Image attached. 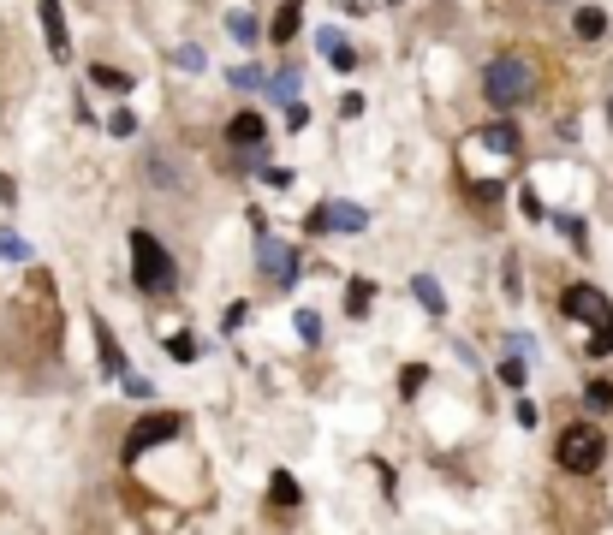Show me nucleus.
<instances>
[{
	"instance_id": "1",
	"label": "nucleus",
	"mask_w": 613,
	"mask_h": 535,
	"mask_svg": "<svg viewBox=\"0 0 613 535\" xmlns=\"http://www.w3.org/2000/svg\"><path fill=\"white\" fill-rule=\"evenodd\" d=\"M560 310H566L571 322L589 327V345H584L589 357H608L613 352V304L596 292V286H566V292H560Z\"/></svg>"
},
{
	"instance_id": "2",
	"label": "nucleus",
	"mask_w": 613,
	"mask_h": 535,
	"mask_svg": "<svg viewBox=\"0 0 613 535\" xmlns=\"http://www.w3.org/2000/svg\"><path fill=\"white\" fill-rule=\"evenodd\" d=\"M131 280H137V292H149V297H167L173 286H179V268H173L167 244L149 239V232H131Z\"/></svg>"
},
{
	"instance_id": "3",
	"label": "nucleus",
	"mask_w": 613,
	"mask_h": 535,
	"mask_svg": "<svg viewBox=\"0 0 613 535\" xmlns=\"http://www.w3.org/2000/svg\"><path fill=\"white\" fill-rule=\"evenodd\" d=\"M601 452H608L601 428H589V423H571L566 435H560L554 458H560V470H571V476H589V470H601Z\"/></svg>"
},
{
	"instance_id": "4",
	"label": "nucleus",
	"mask_w": 613,
	"mask_h": 535,
	"mask_svg": "<svg viewBox=\"0 0 613 535\" xmlns=\"http://www.w3.org/2000/svg\"><path fill=\"white\" fill-rule=\"evenodd\" d=\"M483 96L488 108H518V101H530V66L524 60H495V66L483 71Z\"/></svg>"
},
{
	"instance_id": "5",
	"label": "nucleus",
	"mask_w": 613,
	"mask_h": 535,
	"mask_svg": "<svg viewBox=\"0 0 613 535\" xmlns=\"http://www.w3.org/2000/svg\"><path fill=\"white\" fill-rule=\"evenodd\" d=\"M179 435H185V417H173V410H161V417H143V423L126 435V458H143L149 446H161V440H179Z\"/></svg>"
},
{
	"instance_id": "6",
	"label": "nucleus",
	"mask_w": 613,
	"mask_h": 535,
	"mask_svg": "<svg viewBox=\"0 0 613 535\" xmlns=\"http://www.w3.org/2000/svg\"><path fill=\"white\" fill-rule=\"evenodd\" d=\"M257 268L269 274L274 286H292V280H298V250H292V244H280V239H262Z\"/></svg>"
},
{
	"instance_id": "7",
	"label": "nucleus",
	"mask_w": 613,
	"mask_h": 535,
	"mask_svg": "<svg viewBox=\"0 0 613 535\" xmlns=\"http://www.w3.org/2000/svg\"><path fill=\"white\" fill-rule=\"evenodd\" d=\"M334 226H340V232H363L370 214L357 209V202H322V209L310 214V232H334Z\"/></svg>"
},
{
	"instance_id": "8",
	"label": "nucleus",
	"mask_w": 613,
	"mask_h": 535,
	"mask_svg": "<svg viewBox=\"0 0 613 535\" xmlns=\"http://www.w3.org/2000/svg\"><path fill=\"white\" fill-rule=\"evenodd\" d=\"M42 36H48V48H54V60H66L71 36H66V13H60V0H42Z\"/></svg>"
},
{
	"instance_id": "9",
	"label": "nucleus",
	"mask_w": 613,
	"mask_h": 535,
	"mask_svg": "<svg viewBox=\"0 0 613 535\" xmlns=\"http://www.w3.org/2000/svg\"><path fill=\"white\" fill-rule=\"evenodd\" d=\"M298 24H304V0H286L280 13H274L269 36H274V42H292V36H298Z\"/></svg>"
},
{
	"instance_id": "10",
	"label": "nucleus",
	"mask_w": 613,
	"mask_h": 535,
	"mask_svg": "<svg viewBox=\"0 0 613 535\" xmlns=\"http://www.w3.org/2000/svg\"><path fill=\"white\" fill-rule=\"evenodd\" d=\"M483 149H500V155H518V126H513V119H495V126H483Z\"/></svg>"
},
{
	"instance_id": "11",
	"label": "nucleus",
	"mask_w": 613,
	"mask_h": 535,
	"mask_svg": "<svg viewBox=\"0 0 613 535\" xmlns=\"http://www.w3.org/2000/svg\"><path fill=\"white\" fill-rule=\"evenodd\" d=\"M96 352H101V369H108V375H126V352H119V339L101 322H96Z\"/></svg>"
},
{
	"instance_id": "12",
	"label": "nucleus",
	"mask_w": 613,
	"mask_h": 535,
	"mask_svg": "<svg viewBox=\"0 0 613 535\" xmlns=\"http://www.w3.org/2000/svg\"><path fill=\"white\" fill-rule=\"evenodd\" d=\"M227 137L239 143V149H262V119L257 113H239V119L227 126Z\"/></svg>"
},
{
	"instance_id": "13",
	"label": "nucleus",
	"mask_w": 613,
	"mask_h": 535,
	"mask_svg": "<svg viewBox=\"0 0 613 535\" xmlns=\"http://www.w3.org/2000/svg\"><path fill=\"white\" fill-rule=\"evenodd\" d=\"M316 42H322V54L334 60V71H352V66H357L352 42H340V30H322V36H316Z\"/></svg>"
},
{
	"instance_id": "14",
	"label": "nucleus",
	"mask_w": 613,
	"mask_h": 535,
	"mask_svg": "<svg viewBox=\"0 0 613 535\" xmlns=\"http://www.w3.org/2000/svg\"><path fill=\"white\" fill-rule=\"evenodd\" d=\"M411 292H417V304H423L429 315H441V310H447V297H441V286L429 280V274H417V280H411Z\"/></svg>"
},
{
	"instance_id": "15",
	"label": "nucleus",
	"mask_w": 613,
	"mask_h": 535,
	"mask_svg": "<svg viewBox=\"0 0 613 535\" xmlns=\"http://www.w3.org/2000/svg\"><path fill=\"white\" fill-rule=\"evenodd\" d=\"M269 500H274V506H298L304 493H298V482L286 476V470H274V482H269Z\"/></svg>"
},
{
	"instance_id": "16",
	"label": "nucleus",
	"mask_w": 613,
	"mask_h": 535,
	"mask_svg": "<svg viewBox=\"0 0 613 535\" xmlns=\"http://www.w3.org/2000/svg\"><path fill=\"white\" fill-rule=\"evenodd\" d=\"M227 30H232V42H244V48H250V42L262 36V24H257L250 13H232V18H227Z\"/></svg>"
},
{
	"instance_id": "17",
	"label": "nucleus",
	"mask_w": 613,
	"mask_h": 535,
	"mask_svg": "<svg viewBox=\"0 0 613 535\" xmlns=\"http://www.w3.org/2000/svg\"><path fill=\"white\" fill-rule=\"evenodd\" d=\"M571 24H578V36H601V30H608V13H601V6H578Z\"/></svg>"
},
{
	"instance_id": "18",
	"label": "nucleus",
	"mask_w": 613,
	"mask_h": 535,
	"mask_svg": "<svg viewBox=\"0 0 613 535\" xmlns=\"http://www.w3.org/2000/svg\"><path fill=\"white\" fill-rule=\"evenodd\" d=\"M269 89H274V96H280V101H298V66L274 71V78H269Z\"/></svg>"
},
{
	"instance_id": "19",
	"label": "nucleus",
	"mask_w": 613,
	"mask_h": 535,
	"mask_svg": "<svg viewBox=\"0 0 613 535\" xmlns=\"http://www.w3.org/2000/svg\"><path fill=\"white\" fill-rule=\"evenodd\" d=\"M227 78H232V89H262V84H269V78H262V66H250V60H244V66H232Z\"/></svg>"
},
{
	"instance_id": "20",
	"label": "nucleus",
	"mask_w": 613,
	"mask_h": 535,
	"mask_svg": "<svg viewBox=\"0 0 613 535\" xmlns=\"http://www.w3.org/2000/svg\"><path fill=\"white\" fill-rule=\"evenodd\" d=\"M370 297H375L370 280H352V292H345V310H352V315H370Z\"/></svg>"
},
{
	"instance_id": "21",
	"label": "nucleus",
	"mask_w": 613,
	"mask_h": 535,
	"mask_svg": "<svg viewBox=\"0 0 613 535\" xmlns=\"http://www.w3.org/2000/svg\"><path fill=\"white\" fill-rule=\"evenodd\" d=\"M584 405L589 410H613V380H589V387H584Z\"/></svg>"
},
{
	"instance_id": "22",
	"label": "nucleus",
	"mask_w": 613,
	"mask_h": 535,
	"mask_svg": "<svg viewBox=\"0 0 613 535\" xmlns=\"http://www.w3.org/2000/svg\"><path fill=\"white\" fill-rule=\"evenodd\" d=\"M90 78H96L101 89H114V96H126V89H131V78H126V71H114V66H96Z\"/></svg>"
},
{
	"instance_id": "23",
	"label": "nucleus",
	"mask_w": 613,
	"mask_h": 535,
	"mask_svg": "<svg viewBox=\"0 0 613 535\" xmlns=\"http://www.w3.org/2000/svg\"><path fill=\"white\" fill-rule=\"evenodd\" d=\"M167 352L179 357V363H197V357H203V345H197L191 333H173V339H167Z\"/></svg>"
},
{
	"instance_id": "24",
	"label": "nucleus",
	"mask_w": 613,
	"mask_h": 535,
	"mask_svg": "<svg viewBox=\"0 0 613 535\" xmlns=\"http://www.w3.org/2000/svg\"><path fill=\"white\" fill-rule=\"evenodd\" d=\"M0 256H6V262H24V256H30V244L18 239V232H0Z\"/></svg>"
},
{
	"instance_id": "25",
	"label": "nucleus",
	"mask_w": 613,
	"mask_h": 535,
	"mask_svg": "<svg viewBox=\"0 0 613 535\" xmlns=\"http://www.w3.org/2000/svg\"><path fill=\"white\" fill-rule=\"evenodd\" d=\"M423 380H429V369H423V363H411V369L400 375V393H405V399H411V393H423Z\"/></svg>"
},
{
	"instance_id": "26",
	"label": "nucleus",
	"mask_w": 613,
	"mask_h": 535,
	"mask_svg": "<svg viewBox=\"0 0 613 535\" xmlns=\"http://www.w3.org/2000/svg\"><path fill=\"white\" fill-rule=\"evenodd\" d=\"M500 380H506V387H524V357H506V363H500Z\"/></svg>"
},
{
	"instance_id": "27",
	"label": "nucleus",
	"mask_w": 613,
	"mask_h": 535,
	"mask_svg": "<svg viewBox=\"0 0 613 535\" xmlns=\"http://www.w3.org/2000/svg\"><path fill=\"white\" fill-rule=\"evenodd\" d=\"M173 60H179V66H185V71H203V66H209V54H203V48H179V54H173Z\"/></svg>"
},
{
	"instance_id": "28",
	"label": "nucleus",
	"mask_w": 613,
	"mask_h": 535,
	"mask_svg": "<svg viewBox=\"0 0 613 535\" xmlns=\"http://www.w3.org/2000/svg\"><path fill=\"white\" fill-rule=\"evenodd\" d=\"M286 126L304 131V126H310V108H304V101H286Z\"/></svg>"
},
{
	"instance_id": "29",
	"label": "nucleus",
	"mask_w": 613,
	"mask_h": 535,
	"mask_svg": "<svg viewBox=\"0 0 613 535\" xmlns=\"http://www.w3.org/2000/svg\"><path fill=\"white\" fill-rule=\"evenodd\" d=\"M298 339H310V345H316V339H322V322H316V315H310V310H304V315H298Z\"/></svg>"
},
{
	"instance_id": "30",
	"label": "nucleus",
	"mask_w": 613,
	"mask_h": 535,
	"mask_svg": "<svg viewBox=\"0 0 613 535\" xmlns=\"http://www.w3.org/2000/svg\"><path fill=\"white\" fill-rule=\"evenodd\" d=\"M518 209H524L530 221H542V214H548V209H542V197H536V191H524V197H518Z\"/></svg>"
},
{
	"instance_id": "31",
	"label": "nucleus",
	"mask_w": 613,
	"mask_h": 535,
	"mask_svg": "<svg viewBox=\"0 0 613 535\" xmlns=\"http://www.w3.org/2000/svg\"><path fill=\"white\" fill-rule=\"evenodd\" d=\"M108 131H114V137H131V131H137V119H131V113H114V119H108Z\"/></svg>"
},
{
	"instance_id": "32",
	"label": "nucleus",
	"mask_w": 613,
	"mask_h": 535,
	"mask_svg": "<svg viewBox=\"0 0 613 535\" xmlns=\"http://www.w3.org/2000/svg\"><path fill=\"white\" fill-rule=\"evenodd\" d=\"M119 380H126V393H131V399H156V393H149V380H137V375H119Z\"/></svg>"
},
{
	"instance_id": "33",
	"label": "nucleus",
	"mask_w": 613,
	"mask_h": 535,
	"mask_svg": "<svg viewBox=\"0 0 613 535\" xmlns=\"http://www.w3.org/2000/svg\"><path fill=\"white\" fill-rule=\"evenodd\" d=\"M608 119H613V101H608Z\"/></svg>"
}]
</instances>
